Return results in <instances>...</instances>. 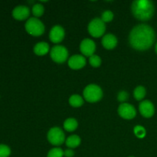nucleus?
Masks as SVG:
<instances>
[{
    "instance_id": "1",
    "label": "nucleus",
    "mask_w": 157,
    "mask_h": 157,
    "mask_svg": "<svg viewBox=\"0 0 157 157\" xmlns=\"http://www.w3.org/2000/svg\"><path fill=\"white\" fill-rule=\"evenodd\" d=\"M129 41L133 48L139 51L147 50L155 41L154 30L148 25H138L130 32Z\"/></svg>"
},
{
    "instance_id": "2",
    "label": "nucleus",
    "mask_w": 157,
    "mask_h": 157,
    "mask_svg": "<svg viewBox=\"0 0 157 157\" xmlns=\"http://www.w3.org/2000/svg\"><path fill=\"white\" fill-rule=\"evenodd\" d=\"M132 12L137 19L147 21L154 14V5L149 0H136L133 2L131 6Z\"/></svg>"
},
{
    "instance_id": "3",
    "label": "nucleus",
    "mask_w": 157,
    "mask_h": 157,
    "mask_svg": "<svg viewBox=\"0 0 157 157\" xmlns=\"http://www.w3.org/2000/svg\"><path fill=\"white\" fill-rule=\"evenodd\" d=\"M103 91L99 86L96 84H89L84 90V97L87 101L94 103L102 98Z\"/></svg>"
},
{
    "instance_id": "4",
    "label": "nucleus",
    "mask_w": 157,
    "mask_h": 157,
    "mask_svg": "<svg viewBox=\"0 0 157 157\" xmlns=\"http://www.w3.org/2000/svg\"><path fill=\"white\" fill-rule=\"evenodd\" d=\"M25 29L27 32L33 36H39L44 32V26L39 19L36 18H30L25 23Z\"/></svg>"
},
{
    "instance_id": "5",
    "label": "nucleus",
    "mask_w": 157,
    "mask_h": 157,
    "mask_svg": "<svg viewBox=\"0 0 157 157\" xmlns=\"http://www.w3.org/2000/svg\"><path fill=\"white\" fill-rule=\"evenodd\" d=\"M105 24L101 18H94L90 21L88 25L89 33L94 38L102 36L105 32Z\"/></svg>"
},
{
    "instance_id": "6",
    "label": "nucleus",
    "mask_w": 157,
    "mask_h": 157,
    "mask_svg": "<svg viewBox=\"0 0 157 157\" xmlns=\"http://www.w3.org/2000/svg\"><path fill=\"white\" fill-rule=\"evenodd\" d=\"M48 140L55 146H59L65 140L64 132L59 127H52L48 133Z\"/></svg>"
},
{
    "instance_id": "7",
    "label": "nucleus",
    "mask_w": 157,
    "mask_h": 157,
    "mask_svg": "<svg viewBox=\"0 0 157 157\" xmlns=\"http://www.w3.org/2000/svg\"><path fill=\"white\" fill-rule=\"evenodd\" d=\"M51 57L52 60L57 63H64L68 57L67 48L62 45H56L51 51Z\"/></svg>"
},
{
    "instance_id": "8",
    "label": "nucleus",
    "mask_w": 157,
    "mask_h": 157,
    "mask_svg": "<svg viewBox=\"0 0 157 157\" xmlns=\"http://www.w3.org/2000/svg\"><path fill=\"white\" fill-rule=\"evenodd\" d=\"M118 113L122 118L127 120L133 119L136 114V111L134 107L131 104L124 103L120 105L118 107Z\"/></svg>"
},
{
    "instance_id": "9",
    "label": "nucleus",
    "mask_w": 157,
    "mask_h": 157,
    "mask_svg": "<svg viewBox=\"0 0 157 157\" xmlns=\"http://www.w3.org/2000/svg\"><path fill=\"white\" fill-rule=\"evenodd\" d=\"M81 53L87 57H90L94 55L96 49V45L95 43L89 38H85L83 40L80 45Z\"/></svg>"
},
{
    "instance_id": "10",
    "label": "nucleus",
    "mask_w": 157,
    "mask_h": 157,
    "mask_svg": "<svg viewBox=\"0 0 157 157\" xmlns=\"http://www.w3.org/2000/svg\"><path fill=\"white\" fill-rule=\"evenodd\" d=\"M140 112L144 117L150 118L153 116L155 112L154 106L150 101H144L140 103L139 107Z\"/></svg>"
},
{
    "instance_id": "11",
    "label": "nucleus",
    "mask_w": 157,
    "mask_h": 157,
    "mask_svg": "<svg viewBox=\"0 0 157 157\" xmlns=\"http://www.w3.org/2000/svg\"><path fill=\"white\" fill-rule=\"evenodd\" d=\"M50 40L54 43H59L64 39V30L60 25H55L52 29L49 35Z\"/></svg>"
},
{
    "instance_id": "12",
    "label": "nucleus",
    "mask_w": 157,
    "mask_h": 157,
    "mask_svg": "<svg viewBox=\"0 0 157 157\" xmlns=\"http://www.w3.org/2000/svg\"><path fill=\"white\" fill-rule=\"evenodd\" d=\"M86 64L85 58L82 55H75L71 57L68 60V65L71 68L78 70L84 67Z\"/></svg>"
},
{
    "instance_id": "13",
    "label": "nucleus",
    "mask_w": 157,
    "mask_h": 157,
    "mask_svg": "<svg viewBox=\"0 0 157 157\" xmlns=\"http://www.w3.org/2000/svg\"><path fill=\"white\" fill-rule=\"evenodd\" d=\"M30 15V10L25 6H18L12 11V16L17 20H25Z\"/></svg>"
},
{
    "instance_id": "14",
    "label": "nucleus",
    "mask_w": 157,
    "mask_h": 157,
    "mask_svg": "<svg viewBox=\"0 0 157 157\" xmlns=\"http://www.w3.org/2000/svg\"><path fill=\"white\" fill-rule=\"evenodd\" d=\"M117 44V39L116 36L112 34H108L104 36L102 39V44L105 48L113 49L114 48Z\"/></svg>"
},
{
    "instance_id": "15",
    "label": "nucleus",
    "mask_w": 157,
    "mask_h": 157,
    "mask_svg": "<svg viewBox=\"0 0 157 157\" xmlns=\"http://www.w3.org/2000/svg\"><path fill=\"white\" fill-rule=\"evenodd\" d=\"M49 51V45L48 43L44 42H38V44H36L34 47V52L37 55H44L48 52Z\"/></svg>"
},
{
    "instance_id": "16",
    "label": "nucleus",
    "mask_w": 157,
    "mask_h": 157,
    "mask_svg": "<svg viewBox=\"0 0 157 157\" xmlns=\"http://www.w3.org/2000/svg\"><path fill=\"white\" fill-rule=\"evenodd\" d=\"M81 144V138L77 135H71L66 140V145L69 148H76Z\"/></svg>"
},
{
    "instance_id": "17",
    "label": "nucleus",
    "mask_w": 157,
    "mask_h": 157,
    "mask_svg": "<svg viewBox=\"0 0 157 157\" xmlns=\"http://www.w3.org/2000/svg\"><path fill=\"white\" fill-rule=\"evenodd\" d=\"M78 127V121L74 118H69L67 119L64 123V128L67 131L72 132L75 131Z\"/></svg>"
},
{
    "instance_id": "18",
    "label": "nucleus",
    "mask_w": 157,
    "mask_h": 157,
    "mask_svg": "<svg viewBox=\"0 0 157 157\" xmlns=\"http://www.w3.org/2000/svg\"><path fill=\"white\" fill-rule=\"evenodd\" d=\"M69 103L71 105L74 107H79L82 106L84 104V100L79 95H72L70 98H69Z\"/></svg>"
},
{
    "instance_id": "19",
    "label": "nucleus",
    "mask_w": 157,
    "mask_h": 157,
    "mask_svg": "<svg viewBox=\"0 0 157 157\" xmlns=\"http://www.w3.org/2000/svg\"><path fill=\"white\" fill-rule=\"evenodd\" d=\"M133 95H134V98L137 101H140V100L144 99V97L146 96L145 87H143V86H138L133 91Z\"/></svg>"
},
{
    "instance_id": "20",
    "label": "nucleus",
    "mask_w": 157,
    "mask_h": 157,
    "mask_svg": "<svg viewBox=\"0 0 157 157\" xmlns=\"http://www.w3.org/2000/svg\"><path fill=\"white\" fill-rule=\"evenodd\" d=\"M32 13L35 16L40 17L44 13V7L41 4H35L32 7Z\"/></svg>"
},
{
    "instance_id": "21",
    "label": "nucleus",
    "mask_w": 157,
    "mask_h": 157,
    "mask_svg": "<svg viewBox=\"0 0 157 157\" xmlns=\"http://www.w3.org/2000/svg\"><path fill=\"white\" fill-rule=\"evenodd\" d=\"M64 152L60 148H53L48 152V157H63Z\"/></svg>"
},
{
    "instance_id": "22",
    "label": "nucleus",
    "mask_w": 157,
    "mask_h": 157,
    "mask_svg": "<svg viewBox=\"0 0 157 157\" xmlns=\"http://www.w3.org/2000/svg\"><path fill=\"white\" fill-rule=\"evenodd\" d=\"M89 62H90V65L93 66L94 67H98L101 64V59L98 55H93L90 57Z\"/></svg>"
},
{
    "instance_id": "23",
    "label": "nucleus",
    "mask_w": 157,
    "mask_h": 157,
    "mask_svg": "<svg viewBox=\"0 0 157 157\" xmlns=\"http://www.w3.org/2000/svg\"><path fill=\"white\" fill-rule=\"evenodd\" d=\"M10 153L11 150L8 146L0 144V157H9Z\"/></svg>"
},
{
    "instance_id": "24",
    "label": "nucleus",
    "mask_w": 157,
    "mask_h": 157,
    "mask_svg": "<svg viewBox=\"0 0 157 157\" xmlns=\"http://www.w3.org/2000/svg\"><path fill=\"white\" fill-rule=\"evenodd\" d=\"M113 18V14L111 11L107 10L105 12H103L102 16H101V19L104 22H109L111 21Z\"/></svg>"
},
{
    "instance_id": "25",
    "label": "nucleus",
    "mask_w": 157,
    "mask_h": 157,
    "mask_svg": "<svg viewBox=\"0 0 157 157\" xmlns=\"http://www.w3.org/2000/svg\"><path fill=\"white\" fill-rule=\"evenodd\" d=\"M134 133L138 138H144L146 135V130L144 127L141 126H136L134 127Z\"/></svg>"
},
{
    "instance_id": "26",
    "label": "nucleus",
    "mask_w": 157,
    "mask_h": 157,
    "mask_svg": "<svg viewBox=\"0 0 157 157\" xmlns=\"http://www.w3.org/2000/svg\"><path fill=\"white\" fill-rule=\"evenodd\" d=\"M128 94L125 90H122V91H120L119 94L117 95V99L118 101H121V102H124V101H127V98H128Z\"/></svg>"
},
{
    "instance_id": "27",
    "label": "nucleus",
    "mask_w": 157,
    "mask_h": 157,
    "mask_svg": "<svg viewBox=\"0 0 157 157\" xmlns=\"http://www.w3.org/2000/svg\"><path fill=\"white\" fill-rule=\"evenodd\" d=\"M74 154H75V153L73 152V150H70V149L67 150L65 152H64V155L66 157H72L74 156Z\"/></svg>"
},
{
    "instance_id": "28",
    "label": "nucleus",
    "mask_w": 157,
    "mask_h": 157,
    "mask_svg": "<svg viewBox=\"0 0 157 157\" xmlns=\"http://www.w3.org/2000/svg\"><path fill=\"white\" fill-rule=\"evenodd\" d=\"M155 50H156V52L157 53V43L156 44V48H155Z\"/></svg>"
},
{
    "instance_id": "29",
    "label": "nucleus",
    "mask_w": 157,
    "mask_h": 157,
    "mask_svg": "<svg viewBox=\"0 0 157 157\" xmlns=\"http://www.w3.org/2000/svg\"><path fill=\"white\" fill-rule=\"evenodd\" d=\"M130 157H133V156H130Z\"/></svg>"
}]
</instances>
